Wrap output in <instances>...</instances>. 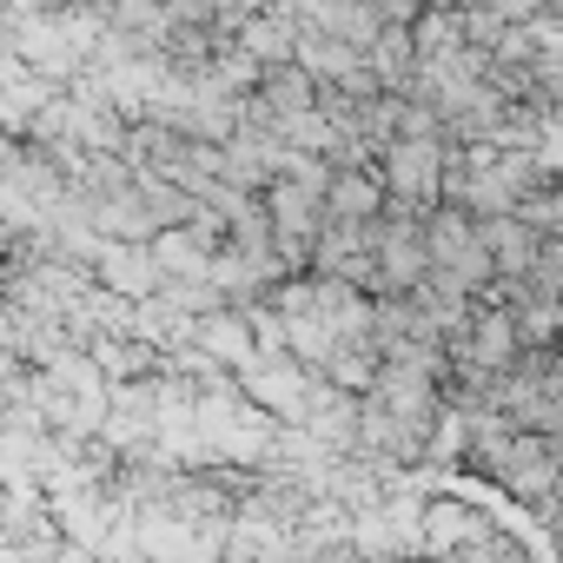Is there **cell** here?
Wrapping results in <instances>:
<instances>
[{
    "instance_id": "1",
    "label": "cell",
    "mask_w": 563,
    "mask_h": 563,
    "mask_svg": "<svg viewBox=\"0 0 563 563\" xmlns=\"http://www.w3.org/2000/svg\"><path fill=\"white\" fill-rule=\"evenodd\" d=\"M424 239H431V278H424V286H438V292H451V299H490L497 258H490V245H484V219H477V212H464V206H431Z\"/></svg>"
},
{
    "instance_id": "2",
    "label": "cell",
    "mask_w": 563,
    "mask_h": 563,
    "mask_svg": "<svg viewBox=\"0 0 563 563\" xmlns=\"http://www.w3.org/2000/svg\"><path fill=\"white\" fill-rule=\"evenodd\" d=\"M424 219L418 206H385L372 219V245H378V272H385V292H418L431 278V239H424Z\"/></svg>"
},
{
    "instance_id": "3",
    "label": "cell",
    "mask_w": 563,
    "mask_h": 563,
    "mask_svg": "<svg viewBox=\"0 0 563 563\" xmlns=\"http://www.w3.org/2000/svg\"><path fill=\"white\" fill-rule=\"evenodd\" d=\"M444 166H451V140H391L378 173H385V192L398 206H444Z\"/></svg>"
},
{
    "instance_id": "4",
    "label": "cell",
    "mask_w": 563,
    "mask_h": 563,
    "mask_svg": "<svg viewBox=\"0 0 563 563\" xmlns=\"http://www.w3.org/2000/svg\"><path fill=\"white\" fill-rule=\"evenodd\" d=\"M286 140H272V133H258V126H239L232 140H225V186H239V192H272V179L286 173Z\"/></svg>"
},
{
    "instance_id": "5",
    "label": "cell",
    "mask_w": 563,
    "mask_h": 563,
    "mask_svg": "<svg viewBox=\"0 0 563 563\" xmlns=\"http://www.w3.org/2000/svg\"><path fill=\"white\" fill-rule=\"evenodd\" d=\"M385 206H391V192H385V173H378V166H339L332 186H325V212H332V219L372 225Z\"/></svg>"
},
{
    "instance_id": "6",
    "label": "cell",
    "mask_w": 563,
    "mask_h": 563,
    "mask_svg": "<svg viewBox=\"0 0 563 563\" xmlns=\"http://www.w3.org/2000/svg\"><path fill=\"white\" fill-rule=\"evenodd\" d=\"M484 245L497 258V278H523L537 265V252H543V232L523 212H497V219H484Z\"/></svg>"
},
{
    "instance_id": "7",
    "label": "cell",
    "mask_w": 563,
    "mask_h": 563,
    "mask_svg": "<svg viewBox=\"0 0 563 563\" xmlns=\"http://www.w3.org/2000/svg\"><path fill=\"white\" fill-rule=\"evenodd\" d=\"M258 67H286V60H299V21L286 14V8H272V14H252L239 34H232Z\"/></svg>"
},
{
    "instance_id": "8",
    "label": "cell",
    "mask_w": 563,
    "mask_h": 563,
    "mask_svg": "<svg viewBox=\"0 0 563 563\" xmlns=\"http://www.w3.org/2000/svg\"><path fill=\"white\" fill-rule=\"evenodd\" d=\"M372 67H378V87H385V93H411L418 74H424L418 34H411V27H385V34L372 41Z\"/></svg>"
},
{
    "instance_id": "9",
    "label": "cell",
    "mask_w": 563,
    "mask_h": 563,
    "mask_svg": "<svg viewBox=\"0 0 563 563\" xmlns=\"http://www.w3.org/2000/svg\"><path fill=\"white\" fill-rule=\"evenodd\" d=\"M438 563H530L504 530H477V537H464V543H451V550H438Z\"/></svg>"
}]
</instances>
